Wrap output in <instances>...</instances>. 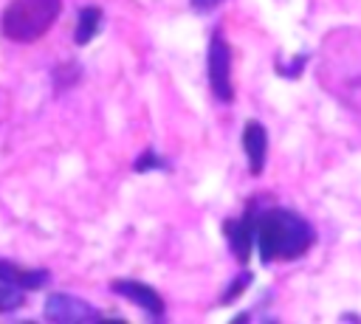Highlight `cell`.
Returning <instances> with one entry per match:
<instances>
[{
	"mask_svg": "<svg viewBox=\"0 0 361 324\" xmlns=\"http://www.w3.org/2000/svg\"><path fill=\"white\" fill-rule=\"evenodd\" d=\"M316 242V228L293 208L268 206L257 211L254 220V245L262 265L290 262L305 256Z\"/></svg>",
	"mask_w": 361,
	"mask_h": 324,
	"instance_id": "cell-1",
	"label": "cell"
},
{
	"mask_svg": "<svg viewBox=\"0 0 361 324\" xmlns=\"http://www.w3.org/2000/svg\"><path fill=\"white\" fill-rule=\"evenodd\" d=\"M62 0H11L3 8L0 31L11 42H34L56 23Z\"/></svg>",
	"mask_w": 361,
	"mask_h": 324,
	"instance_id": "cell-2",
	"label": "cell"
},
{
	"mask_svg": "<svg viewBox=\"0 0 361 324\" xmlns=\"http://www.w3.org/2000/svg\"><path fill=\"white\" fill-rule=\"evenodd\" d=\"M206 73H209V87L220 104L234 101V85H231V48L228 39L223 37V28L212 31L209 39V54H206Z\"/></svg>",
	"mask_w": 361,
	"mask_h": 324,
	"instance_id": "cell-3",
	"label": "cell"
},
{
	"mask_svg": "<svg viewBox=\"0 0 361 324\" xmlns=\"http://www.w3.org/2000/svg\"><path fill=\"white\" fill-rule=\"evenodd\" d=\"M42 316H45L48 321H56V324H82V321L104 318V313H99L90 301L76 299V296H71V293H51V296L45 299Z\"/></svg>",
	"mask_w": 361,
	"mask_h": 324,
	"instance_id": "cell-4",
	"label": "cell"
},
{
	"mask_svg": "<svg viewBox=\"0 0 361 324\" xmlns=\"http://www.w3.org/2000/svg\"><path fill=\"white\" fill-rule=\"evenodd\" d=\"M257 200H248L245 211L234 220H226L223 223V237L228 239V248L234 254V259L240 265H248L251 259V251H254V220H257Z\"/></svg>",
	"mask_w": 361,
	"mask_h": 324,
	"instance_id": "cell-5",
	"label": "cell"
},
{
	"mask_svg": "<svg viewBox=\"0 0 361 324\" xmlns=\"http://www.w3.org/2000/svg\"><path fill=\"white\" fill-rule=\"evenodd\" d=\"M110 290L116 296H124L135 307H141L149 318H164V313H166V304H164L161 293L152 285H147V282H138V279H113L110 282Z\"/></svg>",
	"mask_w": 361,
	"mask_h": 324,
	"instance_id": "cell-6",
	"label": "cell"
},
{
	"mask_svg": "<svg viewBox=\"0 0 361 324\" xmlns=\"http://www.w3.org/2000/svg\"><path fill=\"white\" fill-rule=\"evenodd\" d=\"M240 141H243V152L248 158V172L254 177H259L262 169H265V158H268V132H265V127L257 118H248L243 124Z\"/></svg>",
	"mask_w": 361,
	"mask_h": 324,
	"instance_id": "cell-7",
	"label": "cell"
},
{
	"mask_svg": "<svg viewBox=\"0 0 361 324\" xmlns=\"http://www.w3.org/2000/svg\"><path fill=\"white\" fill-rule=\"evenodd\" d=\"M51 279V270L45 268H20L8 259H0V282L3 285H11V287H20V290H39L45 287Z\"/></svg>",
	"mask_w": 361,
	"mask_h": 324,
	"instance_id": "cell-8",
	"label": "cell"
},
{
	"mask_svg": "<svg viewBox=\"0 0 361 324\" xmlns=\"http://www.w3.org/2000/svg\"><path fill=\"white\" fill-rule=\"evenodd\" d=\"M102 25V8L99 6H85L79 8V20H76V31H73V42L76 45H87Z\"/></svg>",
	"mask_w": 361,
	"mask_h": 324,
	"instance_id": "cell-9",
	"label": "cell"
},
{
	"mask_svg": "<svg viewBox=\"0 0 361 324\" xmlns=\"http://www.w3.org/2000/svg\"><path fill=\"white\" fill-rule=\"evenodd\" d=\"M251 279H254V273L251 270H240L237 276H234V282L228 285V290H223V296H220V304H231L234 299H240L248 287H251Z\"/></svg>",
	"mask_w": 361,
	"mask_h": 324,
	"instance_id": "cell-10",
	"label": "cell"
},
{
	"mask_svg": "<svg viewBox=\"0 0 361 324\" xmlns=\"http://www.w3.org/2000/svg\"><path fill=\"white\" fill-rule=\"evenodd\" d=\"M133 169L135 172H149V169H169V163H166V158H161L152 147H147L138 158H135V163H133Z\"/></svg>",
	"mask_w": 361,
	"mask_h": 324,
	"instance_id": "cell-11",
	"label": "cell"
},
{
	"mask_svg": "<svg viewBox=\"0 0 361 324\" xmlns=\"http://www.w3.org/2000/svg\"><path fill=\"white\" fill-rule=\"evenodd\" d=\"M23 293H20V287H11V285H3L0 282V313H8V310H17V307H23Z\"/></svg>",
	"mask_w": 361,
	"mask_h": 324,
	"instance_id": "cell-12",
	"label": "cell"
},
{
	"mask_svg": "<svg viewBox=\"0 0 361 324\" xmlns=\"http://www.w3.org/2000/svg\"><path fill=\"white\" fill-rule=\"evenodd\" d=\"M76 79H79V68H76V65H59V68L54 70V85H56V90L71 87Z\"/></svg>",
	"mask_w": 361,
	"mask_h": 324,
	"instance_id": "cell-13",
	"label": "cell"
},
{
	"mask_svg": "<svg viewBox=\"0 0 361 324\" xmlns=\"http://www.w3.org/2000/svg\"><path fill=\"white\" fill-rule=\"evenodd\" d=\"M223 0H189V6L195 8V11H212L214 6H220Z\"/></svg>",
	"mask_w": 361,
	"mask_h": 324,
	"instance_id": "cell-14",
	"label": "cell"
},
{
	"mask_svg": "<svg viewBox=\"0 0 361 324\" xmlns=\"http://www.w3.org/2000/svg\"><path fill=\"white\" fill-rule=\"evenodd\" d=\"M341 318H344V321H361V318H358V316H355V313H344V316H341Z\"/></svg>",
	"mask_w": 361,
	"mask_h": 324,
	"instance_id": "cell-15",
	"label": "cell"
}]
</instances>
